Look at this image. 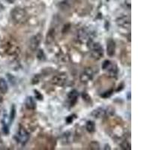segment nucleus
I'll return each instance as SVG.
<instances>
[{
  "label": "nucleus",
  "mask_w": 150,
  "mask_h": 150,
  "mask_svg": "<svg viewBox=\"0 0 150 150\" xmlns=\"http://www.w3.org/2000/svg\"><path fill=\"white\" fill-rule=\"evenodd\" d=\"M93 70L92 68H86L80 74V80L83 83H86L92 80V77H93Z\"/></svg>",
  "instance_id": "20e7f679"
},
{
  "label": "nucleus",
  "mask_w": 150,
  "mask_h": 150,
  "mask_svg": "<svg viewBox=\"0 0 150 150\" xmlns=\"http://www.w3.org/2000/svg\"><path fill=\"white\" fill-rule=\"evenodd\" d=\"M86 130L89 133H93L96 131V124L92 121H88L86 122Z\"/></svg>",
  "instance_id": "2eb2a0df"
},
{
  "label": "nucleus",
  "mask_w": 150,
  "mask_h": 150,
  "mask_svg": "<svg viewBox=\"0 0 150 150\" xmlns=\"http://www.w3.org/2000/svg\"><path fill=\"white\" fill-rule=\"evenodd\" d=\"M38 59L40 60H45V54L44 53V50H39L38 52Z\"/></svg>",
  "instance_id": "6ab92c4d"
},
{
  "label": "nucleus",
  "mask_w": 150,
  "mask_h": 150,
  "mask_svg": "<svg viewBox=\"0 0 150 150\" xmlns=\"http://www.w3.org/2000/svg\"><path fill=\"white\" fill-rule=\"evenodd\" d=\"M2 130H3L4 134H8L9 133V128H8V124L7 121L5 120V118L4 116V119L2 120Z\"/></svg>",
  "instance_id": "dca6fc26"
},
{
  "label": "nucleus",
  "mask_w": 150,
  "mask_h": 150,
  "mask_svg": "<svg viewBox=\"0 0 150 150\" xmlns=\"http://www.w3.org/2000/svg\"><path fill=\"white\" fill-rule=\"evenodd\" d=\"M25 105L28 110H35L36 108V104L35 99L32 96H28L25 100Z\"/></svg>",
  "instance_id": "f8f14e48"
},
{
  "label": "nucleus",
  "mask_w": 150,
  "mask_h": 150,
  "mask_svg": "<svg viewBox=\"0 0 150 150\" xmlns=\"http://www.w3.org/2000/svg\"><path fill=\"white\" fill-rule=\"evenodd\" d=\"M89 44V47L90 49L91 56L94 59L98 60L104 56V50L102 46L99 43H95L92 39L87 41Z\"/></svg>",
  "instance_id": "f257e3e1"
},
{
  "label": "nucleus",
  "mask_w": 150,
  "mask_h": 150,
  "mask_svg": "<svg viewBox=\"0 0 150 150\" xmlns=\"http://www.w3.org/2000/svg\"><path fill=\"white\" fill-rule=\"evenodd\" d=\"M16 115V108L15 105L14 104H12L11 108V112H10V122L14 120V118H15Z\"/></svg>",
  "instance_id": "f3484780"
},
{
  "label": "nucleus",
  "mask_w": 150,
  "mask_h": 150,
  "mask_svg": "<svg viewBox=\"0 0 150 150\" xmlns=\"http://www.w3.org/2000/svg\"><path fill=\"white\" fill-rule=\"evenodd\" d=\"M67 80V75L66 74H58L56 75L52 79V83H53L54 85L56 86H63L64 84L66 83Z\"/></svg>",
  "instance_id": "423d86ee"
},
{
  "label": "nucleus",
  "mask_w": 150,
  "mask_h": 150,
  "mask_svg": "<svg viewBox=\"0 0 150 150\" xmlns=\"http://www.w3.org/2000/svg\"><path fill=\"white\" fill-rule=\"evenodd\" d=\"M54 39V36H53V33H50V32L49 33H48L47 35V41L49 43H50L51 41H53V40Z\"/></svg>",
  "instance_id": "5701e85b"
},
{
  "label": "nucleus",
  "mask_w": 150,
  "mask_h": 150,
  "mask_svg": "<svg viewBox=\"0 0 150 150\" xmlns=\"http://www.w3.org/2000/svg\"><path fill=\"white\" fill-rule=\"evenodd\" d=\"M74 116H68V117L66 118V122H68V124H70V123H71L72 122H73L74 119H75L76 117H74Z\"/></svg>",
  "instance_id": "393cba45"
},
{
  "label": "nucleus",
  "mask_w": 150,
  "mask_h": 150,
  "mask_svg": "<svg viewBox=\"0 0 150 150\" xmlns=\"http://www.w3.org/2000/svg\"><path fill=\"white\" fill-rule=\"evenodd\" d=\"M0 139H1V137H0Z\"/></svg>",
  "instance_id": "c85d7f7f"
},
{
  "label": "nucleus",
  "mask_w": 150,
  "mask_h": 150,
  "mask_svg": "<svg viewBox=\"0 0 150 150\" xmlns=\"http://www.w3.org/2000/svg\"><path fill=\"white\" fill-rule=\"evenodd\" d=\"M7 1H11V0H7Z\"/></svg>",
  "instance_id": "cd10ccee"
},
{
  "label": "nucleus",
  "mask_w": 150,
  "mask_h": 150,
  "mask_svg": "<svg viewBox=\"0 0 150 150\" xmlns=\"http://www.w3.org/2000/svg\"><path fill=\"white\" fill-rule=\"evenodd\" d=\"M8 90V87L6 80L4 78H0V92L2 94L7 93Z\"/></svg>",
  "instance_id": "4468645a"
},
{
  "label": "nucleus",
  "mask_w": 150,
  "mask_h": 150,
  "mask_svg": "<svg viewBox=\"0 0 150 150\" xmlns=\"http://www.w3.org/2000/svg\"><path fill=\"white\" fill-rule=\"evenodd\" d=\"M16 139L18 143L22 145H25L29 139V134L23 127H21L17 131V133L16 134Z\"/></svg>",
  "instance_id": "7ed1b4c3"
},
{
  "label": "nucleus",
  "mask_w": 150,
  "mask_h": 150,
  "mask_svg": "<svg viewBox=\"0 0 150 150\" xmlns=\"http://www.w3.org/2000/svg\"><path fill=\"white\" fill-rule=\"evenodd\" d=\"M122 148L124 149H131V144H130V143H127V141L125 142L124 143H122Z\"/></svg>",
  "instance_id": "4be33fe9"
},
{
  "label": "nucleus",
  "mask_w": 150,
  "mask_h": 150,
  "mask_svg": "<svg viewBox=\"0 0 150 150\" xmlns=\"http://www.w3.org/2000/svg\"><path fill=\"white\" fill-rule=\"evenodd\" d=\"M91 33L87 31V29H80L77 34V38L81 42H87L89 40L91 39Z\"/></svg>",
  "instance_id": "0eeeda50"
},
{
  "label": "nucleus",
  "mask_w": 150,
  "mask_h": 150,
  "mask_svg": "<svg viewBox=\"0 0 150 150\" xmlns=\"http://www.w3.org/2000/svg\"><path fill=\"white\" fill-rule=\"evenodd\" d=\"M78 96H79V94L78 92H77L76 89H73V90L71 91L68 95V102L70 104V105L71 107H73L76 102L77 101V98H78Z\"/></svg>",
  "instance_id": "1a4fd4ad"
},
{
  "label": "nucleus",
  "mask_w": 150,
  "mask_h": 150,
  "mask_svg": "<svg viewBox=\"0 0 150 150\" xmlns=\"http://www.w3.org/2000/svg\"><path fill=\"white\" fill-rule=\"evenodd\" d=\"M112 90H110V91H107V92H104V93H102L101 95V97L103 98H107L110 97V96L112 95Z\"/></svg>",
  "instance_id": "412c9836"
},
{
  "label": "nucleus",
  "mask_w": 150,
  "mask_h": 150,
  "mask_svg": "<svg viewBox=\"0 0 150 150\" xmlns=\"http://www.w3.org/2000/svg\"><path fill=\"white\" fill-rule=\"evenodd\" d=\"M89 146H90L91 149H93V150L100 149V145H99V143L96 141L91 142Z\"/></svg>",
  "instance_id": "a211bd4d"
},
{
  "label": "nucleus",
  "mask_w": 150,
  "mask_h": 150,
  "mask_svg": "<svg viewBox=\"0 0 150 150\" xmlns=\"http://www.w3.org/2000/svg\"><path fill=\"white\" fill-rule=\"evenodd\" d=\"M82 96H83V100H85V101H90L91 100V98L89 97V96L86 93V92H83L82 95Z\"/></svg>",
  "instance_id": "b1692460"
},
{
  "label": "nucleus",
  "mask_w": 150,
  "mask_h": 150,
  "mask_svg": "<svg viewBox=\"0 0 150 150\" xmlns=\"http://www.w3.org/2000/svg\"><path fill=\"white\" fill-rule=\"evenodd\" d=\"M35 98L39 100V101H42L43 100V96L41 94V92H39L38 90H35Z\"/></svg>",
  "instance_id": "aec40b11"
},
{
  "label": "nucleus",
  "mask_w": 150,
  "mask_h": 150,
  "mask_svg": "<svg viewBox=\"0 0 150 150\" xmlns=\"http://www.w3.org/2000/svg\"><path fill=\"white\" fill-rule=\"evenodd\" d=\"M130 96H131V93H130V92H128V100H130V98H130Z\"/></svg>",
  "instance_id": "bb28decb"
},
{
  "label": "nucleus",
  "mask_w": 150,
  "mask_h": 150,
  "mask_svg": "<svg viewBox=\"0 0 150 150\" xmlns=\"http://www.w3.org/2000/svg\"><path fill=\"white\" fill-rule=\"evenodd\" d=\"M116 23L120 27L128 28L131 24V21H130V19L126 16H122L116 20Z\"/></svg>",
  "instance_id": "6e6552de"
},
{
  "label": "nucleus",
  "mask_w": 150,
  "mask_h": 150,
  "mask_svg": "<svg viewBox=\"0 0 150 150\" xmlns=\"http://www.w3.org/2000/svg\"><path fill=\"white\" fill-rule=\"evenodd\" d=\"M115 50H116V44L115 41L112 39H109L108 41V45H107V53L109 56H113L115 54Z\"/></svg>",
  "instance_id": "9d476101"
},
{
  "label": "nucleus",
  "mask_w": 150,
  "mask_h": 150,
  "mask_svg": "<svg viewBox=\"0 0 150 150\" xmlns=\"http://www.w3.org/2000/svg\"><path fill=\"white\" fill-rule=\"evenodd\" d=\"M42 39V35L41 34L35 35L29 40V48L32 50H36L38 48Z\"/></svg>",
  "instance_id": "39448f33"
},
{
  "label": "nucleus",
  "mask_w": 150,
  "mask_h": 150,
  "mask_svg": "<svg viewBox=\"0 0 150 150\" xmlns=\"http://www.w3.org/2000/svg\"><path fill=\"white\" fill-rule=\"evenodd\" d=\"M92 116L94 118H101L102 116H106V113H105V108H98L97 109L94 110L91 113Z\"/></svg>",
  "instance_id": "ddd939ff"
},
{
  "label": "nucleus",
  "mask_w": 150,
  "mask_h": 150,
  "mask_svg": "<svg viewBox=\"0 0 150 150\" xmlns=\"http://www.w3.org/2000/svg\"><path fill=\"white\" fill-rule=\"evenodd\" d=\"M11 19L14 21V23H20L26 19V13L25 10L21 8H14L11 12Z\"/></svg>",
  "instance_id": "f03ea898"
},
{
  "label": "nucleus",
  "mask_w": 150,
  "mask_h": 150,
  "mask_svg": "<svg viewBox=\"0 0 150 150\" xmlns=\"http://www.w3.org/2000/svg\"><path fill=\"white\" fill-rule=\"evenodd\" d=\"M105 71H107L108 74H109V76H110V77H116V76H117L118 68H117V65H116L115 63L110 62L109 66L106 68Z\"/></svg>",
  "instance_id": "9b49d317"
},
{
  "label": "nucleus",
  "mask_w": 150,
  "mask_h": 150,
  "mask_svg": "<svg viewBox=\"0 0 150 150\" xmlns=\"http://www.w3.org/2000/svg\"><path fill=\"white\" fill-rule=\"evenodd\" d=\"M104 149H109V150H110L111 148H110V145H108V144H106V145H105V148H104Z\"/></svg>",
  "instance_id": "a878e982"
}]
</instances>
